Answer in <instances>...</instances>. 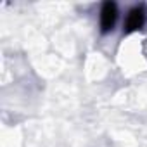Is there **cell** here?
<instances>
[{
  "instance_id": "6da1fadb",
  "label": "cell",
  "mask_w": 147,
  "mask_h": 147,
  "mask_svg": "<svg viewBox=\"0 0 147 147\" xmlns=\"http://www.w3.org/2000/svg\"><path fill=\"white\" fill-rule=\"evenodd\" d=\"M145 9L144 7H133L128 16H126V21H125V33H133V31H138L144 28L145 24Z\"/></svg>"
},
{
  "instance_id": "7a4b0ae2",
  "label": "cell",
  "mask_w": 147,
  "mask_h": 147,
  "mask_svg": "<svg viewBox=\"0 0 147 147\" xmlns=\"http://www.w3.org/2000/svg\"><path fill=\"white\" fill-rule=\"evenodd\" d=\"M116 18H118V9L116 4L113 2H106L100 9V30L102 33H107L114 28L116 24Z\"/></svg>"
}]
</instances>
